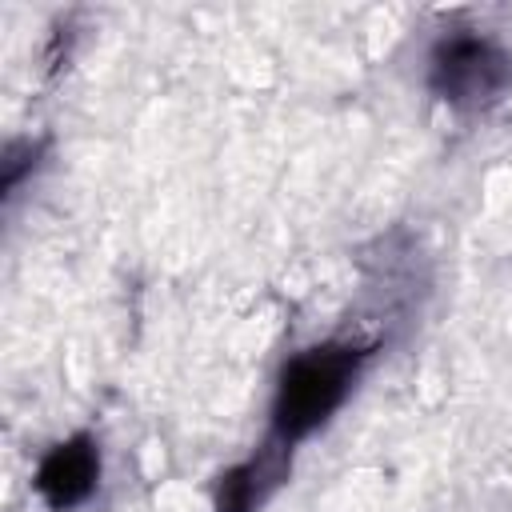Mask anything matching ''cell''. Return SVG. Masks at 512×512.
Instances as JSON below:
<instances>
[{"mask_svg":"<svg viewBox=\"0 0 512 512\" xmlns=\"http://www.w3.org/2000/svg\"><path fill=\"white\" fill-rule=\"evenodd\" d=\"M368 356L372 348L352 340H324L292 352L276 380L268 440L292 452L300 440L324 428L340 412V404L352 396Z\"/></svg>","mask_w":512,"mask_h":512,"instance_id":"6da1fadb","label":"cell"},{"mask_svg":"<svg viewBox=\"0 0 512 512\" xmlns=\"http://www.w3.org/2000/svg\"><path fill=\"white\" fill-rule=\"evenodd\" d=\"M428 92L460 116L496 108L512 92V44L480 28H448L424 60Z\"/></svg>","mask_w":512,"mask_h":512,"instance_id":"7a4b0ae2","label":"cell"},{"mask_svg":"<svg viewBox=\"0 0 512 512\" xmlns=\"http://www.w3.org/2000/svg\"><path fill=\"white\" fill-rule=\"evenodd\" d=\"M100 484V444L92 432H76L60 444H52L32 476L36 496L52 508V512H68L76 504H84Z\"/></svg>","mask_w":512,"mask_h":512,"instance_id":"3957f363","label":"cell"},{"mask_svg":"<svg viewBox=\"0 0 512 512\" xmlns=\"http://www.w3.org/2000/svg\"><path fill=\"white\" fill-rule=\"evenodd\" d=\"M288 448L264 440V448L256 456H248L244 464H236L232 472L220 476L216 484V512H256L288 476Z\"/></svg>","mask_w":512,"mask_h":512,"instance_id":"277c9868","label":"cell"}]
</instances>
